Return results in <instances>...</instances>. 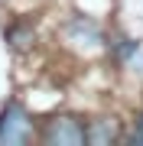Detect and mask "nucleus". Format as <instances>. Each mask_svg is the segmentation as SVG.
Wrapping results in <instances>:
<instances>
[{
	"mask_svg": "<svg viewBox=\"0 0 143 146\" xmlns=\"http://www.w3.org/2000/svg\"><path fill=\"white\" fill-rule=\"evenodd\" d=\"M33 140V120L20 101H10L0 110V146L10 143H29Z\"/></svg>",
	"mask_w": 143,
	"mask_h": 146,
	"instance_id": "obj_1",
	"label": "nucleus"
},
{
	"mask_svg": "<svg viewBox=\"0 0 143 146\" xmlns=\"http://www.w3.org/2000/svg\"><path fill=\"white\" fill-rule=\"evenodd\" d=\"M43 140L49 146H55V143L59 146H81V143H88V127L75 117H55L46 123Z\"/></svg>",
	"mask_w": 143,
	"mask_h": 146,
	"instance_id": "obj_2",
	"label": "nucleus"
},
{
	"mask_svg": "<svg viewBox=\"0 0 143 146\" xmlns=\"http://www.w3.org/2000/svg\"><path fill=\"white\" fill-rule=\"evenodd\" d=\"M65 33H69V39H72V42H88V46L101 39V29L88 20V16H75V20L69 23V29H65Z\"/></svg>",
	"mask_w": 143,
	"mask_h": 146,
	"instance_id": "obj_3",
	"label": "nucleus"
},
{
	"mask_svg": "<svg viewBox=\"0 0 143 146\" xmlns=\"http://www.w3.org/2000/svg\"><path fill=\"white\" fill-rule=\"evenodd\" d=\"M114 136H117V130L107 120H94V123L88 127V143H111Z\"/></svg>",
	"mask_w": 143,
	"mask_h": 146,
	"instance_id": "obj_4",
	"label": "nucleus"
},
{
	"mask_svg": "<svg viewBox=\"0 0 143 146\" xmlns=\"http://www.w3.org/2000/svg\"><path fill=\"white\" fill-rule=\"evenodd\" d=\"M7 39H10L13 49H26L29 42H33V29L29 26H13L10 33H7Z\"/></svg>",
	"mask_w": 143,
	"mask_h": 146,
	"instance_id": "obj_5",
	"label": "nucleus"
},
{
	"mask_svg": "<svg viewBox=\"0 0 143 146\" xmlns=\"http://www.w3.org/2000/svg\"><path fill=\"white\" fill-rule=\"evenodd\" d=\"M137 49H140V46H137L133 39H124V36L117 39V58H130V55H137Z\"/></svg>",
	"mask_w": 143,
	"mask_h": 146,
	"instance_id": "obj_6",
	"label": "nucleus"
},
{
	"mask_svg": "<svg viewBox=\"0 0 143 146\" xmlns=\"http://www.w3.org/2000/svg\"><path fill=\"white\" fill-rule=\"evenodd\" d=\"M133 143H143V117H140V130H133Z\"/></svg>",
	"mask_w": 143,
	"mask_h": 146,
	"instance_id": "obj_7",
	"label": "nucleus"
}]
</instances>
